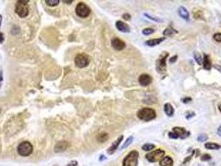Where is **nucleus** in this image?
Returning <instances> with one entry per match:
<instances>
[{"label": "nucleus", "mask_w": 221, "mask_h": 166, "mask_svg": "<svg viewBox=\"0 0 221 166\" xmlns=\"http://www.w3.org/2000/svg\"><path fill=\"white\" fill-rule=\"evenodd\" d=\"M137 116L140 120H141L143 121H150L156 118V113L153 109L146 107V108H142L138 111Z\"/></svg>", "instance_id": "1"}, {"label": "nucleus", "mask_w": 221, "mask_h": 166, "mask_svg": "<svg viewBox=\"0 0 221 166\" xmlns=\"http://www.w3.org/2000/svg\"><path fill=\"white\" fill-rule=\"evenodd\" d=\"M189 131L184 128V127L175 126L172 129V131L169 132L168 136L171 139H178V138H181V139H186V138L189 137Z\"/></svg>", "instance_id": "2"}, {"label": "nucleus", "mask_w": 221, "mask_h": 166, "mask_svg": "<svg viewBox=\"0 0 221 166\" xmlns=\"http://www.w3.org/2000/svg\"><path fill=\"white\" fill-rule=\"evenodd\" d=\"M29 1H24V0H20L18 1L16 6H15V12L16 13L21 17V18H25L29 15V7L28 5Z\"/></svg>", "instance_id": "3"}, {"label": "nucleus", "mask_w": 221, "mask_h": 166, "mask_svg": "<svg viewBox=\"0 0 221 166\" xmlns=\"http://www.w3.org/2000/svg\"><path fill=\"white\" fill-rule=\"evenodd\" d=\"M139 153L136 150H132L123 159V166H137Z\"/></svg>", "instance_id": "4"}, {"label": "nucleus", "mask_w": 221, "mask_h": 166, "mask_svg": "<svg viewBox=\"0 0 221 166\" xmlns=\"http://www.w3.org/2000/svg\"><path fill=\"white\" fill-rule=\"evenodd\" d=\"M168 56H169V53L166 52H164L160 55L159 58L157 59L156 67L157 72L161 74L166 72V59H167Z\"/></svg>", "instance_id": "5"}, {"label": "nucleus", "mask_w": 221, "mask_h": 166, "mask_svg": "<svg viewBox=\"0 0 221 166\" xmlns=\"http://www.w3.org/2000/svg\"><path fill=\"white\" fill-rule=\"evenodd\" d=\"M33 147L29 141H23L18 144V152L21 156H29L32 153Z\"/></svg>", "instance_id": "6"}, {"label": "nucleus", "mask_w": 221, "mask_h": 166, "mask_svg": "<svg viewBox=\"0 0 221 166\" xmlns=\"http://www.w3.org/2000/svg\"><path fill=\"white\" fill-rule=\"evenodd\" d=\"M90 57L85 53H80L76 56L75 58V65L79 68H84L89 65Z\"/></svg>", "instance_id": "7"}, {"label": "nucleus", "mask_w": 221, "mask_h": 166, "mask_svg": "<svg viewBox=\"0 0 221 166\" xmlns=\"http://www.w3.org/2000/svg\"><path fill=\"white\" fill-rule=\"evenodd\" d=\"M76 13L77 15L80 17V18H86L88 17L91 13V9L90 7L86 5L84 3H79L77 6H76Z\"/></svg>", "instance_id": "8"}, {"label": "nucleus", "mask_w": 221, "mask_h": 166, "mask_svg": "<svg viewBox=\"0 0 221 166\" xmlns=\"http://www.w3.org/2000/svg\"><path fill=\"white\" fill-rule=\"evenodd\" d=\"M165 155V151L161 149H158L155 151H152L147 154L146 155V159H148L150 162H156L158 160H160L163 158V156Z\"/></svg>", "instance_id": "9"}, {"label": "nucleus", "mask_w": 221, "mask_h": 166, "mask_svg": "<svg viewBox=\"0 0 221 166\" xmlns=\"http://www.w3.org/2000/svg\"><path fill=\"white\" fill-rule=\"evenodd\" d=\"M111 46L117 51L123 50L126 47V43L124 41H122L118 37H114L111 40Z\"/></svg>", "instance_id": "10"}, {"label": "nucleus", "mask_w": 221, "mask_h": 166, "mask_svg": "<svg viewBox=\"0 0 221 166\" xmlns=\"http://www.w3.org/2000/svg\"><path fill=\"white\" fill-rule=\"evenodd\" d=\"M138 81H139V83L142 87H147L152 82V78L148 74H142V75H141L139 76Z\"/></svg>", "instance_id": "11"}, {"label": "nucleus", "mask_w": 221, "mask_h": 166, "mask_svg": "<svg viewBox=\"0 0 221 166\" xmlns=\"http://www.w3.org/2000/svg\"><path fill=\"white\" fill-rule=\"evenodd\" d=\"M123 140V135H121V136H119V137L117 139V141H114L112 144L110 145V147L108 150H107V153H108V155H112V154H114L115 151L117 150L118 146L120 145V144L121 143V141Z\"/></svg>", "instance_id": "12"}, {"label": "nucleus", "mask_w": 221, "mask_h": 166, "mask_svg": "<svg viewBox=\"0 0 221 166\" xmlns=\"http://www.w3.org/2000/svg\"><path fill=\"white\" fill-rule=\"evenodd\" d=\"M116 27L119 31H121L122 33H129L130 32V27L128 26V24H126L124 22L117 21L116 22Z\"/></svg>", "instance_id": "13"}, {"label": "nucleus", "mask_w": 221, "mask_h": 166, "mask_svg": "<svg viewBox=\"0 0 221 166\" xmlns=\"http://www.w3.org/2000/svg\"><path fill=\"white\" fill-rule=\"evenodd\" d=\"M165 37H160V38H153V39L147 40L145 42V44L146 46H149V47H154V46H157L160 43H161L163 41H165Z\"/></svg>", "instance_id": "14"}, {"label": "nucleus", "mask_w": 221, "mask_h": 166, "mask_svg": "<svg viewBox=\"0 0 221 166\" xmlns=\"http://www.w3.org/2000/svg\"><path fill=\"white\" fill-rule=\"evenodd\" d=\"M178 13H179V15H180V16L183 18V19H185V20H186V21H188V20H189V12H188V10H187L185 7L181 6V7H179Z\"/></svg>", "instance_id": "15"}, {"label": "nucleus", "mask_w": 221, "mask_h": 166, "mask_svg": "<svg viewBox=\"0 0 221 166\" xmlns=\"http://www.w3.org/2000/svg\"><path fill=\"white\" fill-rule=\"evenodd\" d=\"M204 59H203V66L205 70H208L210 71L212 67V64H211V61L210 57L206 54H204Z\"/></svg>", "instance_id": "16"}, {"label": "nucleus", "mask_w": 221, "mask_h": 166, "mask_svg": "<svg viewBox=\"0 0 221 166\" xmlns=\"http://www.w3.org/2000/svg\"><path fill=\"white\" fill-rule=\"evenodd\" d=\"M173 165V159L170 156H165L160 161V166H172Z\"/></svg>", "instance_id": "17"}, {"label": "nucleus", "mask_w": 221, "mask_h": 166, "mask_svg": "<svg viewBox=\"0 0 221 166\" xmlns=\"http://www.w3.org/2000/svg\"><path fill=\"white\" fill-rule=\"evenodd\" d=\"M164 110L165 114L168 116H173V115H174V108L171 105V104H170V103H165L164 106Z\"/></svg>", "instance_id": "18"}, {"label": "nucleus", "mask_w": 221, "mask_h": 166, "mask_svg": "<svg viewBox=\"0 0 221 166\" xmlns=\"http://www.w3.org/2000/svg\"><path fill=\"white\" fill-rule=\"evenodd\" d=\"M178 32L175 30V28H173L171 26H169L167 27L165 30L164 32H163V34H164V36H168V37H171L173 36V35H175V33H177Z\"/></svg>", "instance_id": "19"}, {"label": "nucleus", "mask_w": 221, "mask_h": 166, "mask_svg": "<svg viewBox=\"0 0 221 166\" xmlns=\"http://www.w3.org/2000/svg\"><path fill=\"white\" fill-rule=\"evenodd\" d=\"M204 147L208 150H219L221 148V145L217 143H214V142H208V143H205Z\"/></svg>", "instance_id": "20"}, {"label": "nucleus", "mask_w": 221, "mask_h": 166, "mask_svg": "<svg viewBox=\"0 0 221 166\" xmlns=\"http://www.w3.org/2000/svg\"><path fill=\"white\" fill-rule=\"evenodd\" d=\"M68 145V144L67 142H58L56 145V147H55V151H63L67 149Z\"/></svg>", "instance_id": "21"}, {"label": "nucleus", "mask_w": 221, "mask_h": 166, "mask_svg": "<svg viewBox=\"0 0 221 166\" xmlns=\"http://www.w3.org/2000/svg\"><path fill=\"white\" fill-rule=\"evenodd\" d=\"M194 58H195V60L196 61V62L199 64V65H201V64H203V57L201 56L200 53L199 52H194Z\"/></svg>", "instance_id": "22"}, {"label": "nucleus", "mask_w": 221, "mask_h": 166, "mask_svg": "<svg viewBox=\"0 0 221 166\" xmlns=\"http://www.w3.org/2000/svg\"><path fill=\"white\" fill-rule=\"evenodd\" d=\"M156 146L155 144H151V143H146L142 145V150L144 151H150L151 150H153Z\"/></svg>", "instance_id": "23"}, {"label": "nucleus", "mask_w": 221, "mask_h": 166, "mask_svg": "<svg viewBox=\"0 0 221 166\" xmlns=\"http://www.w3.org/2000/svg\"><path fill=\"white\" fill-rule=\"evenodd\" d=\"M133 140H134L133 136H130V137H128V139H127V140L125 141V143H124V144H123V145L121 146V150H124V149L127 148L129 145L132 144V141H133Z\"/></svg>", "instance_id": "24"}, {"label": "nucleus", "mask_w": 221, "mask_h": 166, "mask_svg": "<svg viewBox=\"0 0 221 166\" xmlns=\"http://www.w3.org/2000/svg\"><path fill=\"white\" fill-rule=\"evenodd\" d=\"M108 139V135L106 133H101L99 135H98V137H97V141H99V142H104V141H106Z\"/></svg>", "instance_id": "25"}, {"label": "nucleus", "mask_w": 221, "mask_h": 166, "mask_svg": "<svg viewBox=\"0 0 221 166\" xmlns=\"http://www.w3.org/2000/svg\"><path fill=\"white\" fill-rule=\"evenodd\" d=\"M208 138H209V136L207 135L206 134H200V135H199V136L197 137V141L199 142H204V141H206L208 140Z\"/></svg>", "instance_id": "26"}, {"label": "nucleus", "mask_w": 221, "mask_h": 166, "mask_svg": "<svg viewBox=\"0 0 221 166\" xmlns=\"http://www.w3.org/2000/svg\"><path fill=\"white\" fill-rule=\"evenodd\" d=\"M45 3H46L48 6H56L57 4L60 3V1L59 0H46L45 1Z\"/></svg>", "instance_id": "27"}, {"label": "nucleus", "mask_w": 221, "mask_h": 166, "mask_svg": "<svg viewBox=\"0 0 221 166\" xmlns=\"http://www.w3.org/2000/svg\"><path fill=\"white\" fill-rule=\"evenodd\" d=\"M154 33H155V30L153 28H145L142 30V33L144 35H146V36L150 35V34H152Z\"/></svg>", "instance_id": "28"}, {"label": "nucleus", "mask_w": 221, "mask_h": 166, "mask_svg": "<svg viewBox=\"0 0 221 166\" xmlns=\"http://www.w3.org/2000/svg\"><path fill=\"white\" fill-rule=\"evenodd\" d=\"M144 15L146 16V18H149V19H150V20H152V21H155V22H161V19L156 18V17H153V16H150V14H147V13H144Z\"/></svg>", "instance_id": "29"}, {"label": "nucleus", "mask_w": 221, "mask_h": 166, "mask_svg": "<svg viewBox=\"0 0 221 166\" xmlns=\"http://www.w3.org/2000/svg\"><path fill=\"white\" fill-rule=\"evenodd\" d=\"M210 159H211V156L210 155H208V154H204V155L201 156V160L202 161H208Z\"/></svg>", "instance_id": "30"}, {"label": "nucleus", "mask_w": 221, "mask_h": 166, "mask_svg": "<svg viewBox=\"0 0 221 166\" xmlns=\"http://www.w3.org/2000/svg\"><path fill=\"white\" fill-rule=\"evenodd\" d=\"M214 39L218 42V43H220L221 42V33H215L214 35Z\"/></svg>", "instance_id": "31"}, {"label": "nucleus", "mask_w": 221, "mask_h": 166, "mask_svg": "<svg viewBox=\"0 0 221 166\" xmlns=\"http://www.w3.org/2000/svg\"><path fill=\"white\" fill-rule=\"evenodd\" d=\"M177 58H178V56H177V55H175V56H173V57L170 58V60H169L170 63H175V61H176Z\"/></svg>", "instance_id": "32"}, {"label": "nucleus", "mask_w": 221, "mask_h": 166, "mask_svg": "<svg viewBox=\"0 0 221 166\" xmlns=\"http://www.w3.org/2000/svg\"><path fill=\"white\" fill-rule=\"evenodd\" d=\"M192 101V99L190 97H185L182 99V101H183V103H185V104H187L188 102H190V101Z\"/></svg>", "instance_id": "33"}, {"label": "nucleus", "mask_w": 221, "mask_h": 166, "mask_svg": "<svg viewBox=\"0 0 221 166\" xmlns=\"http://www.w3.org/2000/svg\"><path fill=\"white\" fill-rule=\"evenodd\" d=\"M195 116V114L194 113V112H189V114H187L186 115V119H190V118H192L193 116Z\"/></svg>", "instance_id": "34"}, {"label": "nucleus", "mask_w": 221, "mask_h": 166, "mask_svg": "<svg viewBox=\"0 0 221 166\" xmlns=\"http://www.w3.org/2000/svg\"><path fill=\"white\" fill-rule=\"evenodd\" d=\"M122 17H123V18H124L125 20H130V19H131V15L129 14V13H124Z\"/></svg>", "instance_id": "35"}, {"label": "nucleus", "mask_w": 221, "mask_h": 166, "mask_svg": "<svg viewBox=\"0 0 221 166\" xmlns=\"http://www.w3.org/2000/svg\"><path fill=\"white\" fill-rule=\"evenodd\" d=\"M67 166H77V161H71Z\"/></svg>", "instance_id": "36"}, {"label": "nucleus", "mask_w": 221, "mask_h": 166, "mask_svg": "<svg viewBox=\"0 0 221 166\" xmlns=\"http://www.w3.org/2000/svg\"><path fill=\"white\" fill-rule=\"evenodd\" d=\"M4 41V34L2 33H0V43H3Z\"/></svg>", "instance_id": "37"}, {"label": "nucleus", "mask_w": 221, "mask_h": 166, "mask_svg": "<svg viewBox=\"0 0 221 166\" xmlns=\"http://www.w3.org/2000/svg\"><path fill=\"white\" fill-rule=\"evenodd\" d=\"M217 134L219 135V136H221V126H219V128H218Z\"/></svg>", "instance_id": "38"}, {"label": "nucleus", "mask_w": 221, "mask_h": 166, "mask_svg": "<svg viewBox=\"0 0 221 166\" xmlns=\"http://www.w3.org/2000/svg\"><path fill=\"white\" fill-rule=\"evenodd\" d=\"M214 67H215V68L217 69V70H218V71H219V72H221V66H219V65H214Z\"/></svg>", "instance_id": "39"}, {"label": "nucleus", "mask_w": 221, "mask_h": 166, "mask_svg": "<svg viewBox=\"0 0 221 166\" xmlns=\"http://www.w3.org/2000/svg\"><path fill=\"white\" fill-rule=\"evenodd\" d=\"M63 2H64V3H67V4H71V3H72V1H71H71H66V0H64Z\"/></svg>", "instance_id": "40"}, {"label": "nucleus", "mask_w": 221, "mask_h": 166, "mask_svg": "<svg viewBox=\"0 0 221 166\" xmlns=\"http://www.w3.org/2000/svg\"><path fill=\"white\" fill-rule=\"evenodd\" d=\"M2 20H3L2 15H0V28H1V23H2Z\"/></svg>", "instance_id": "41"}, {"label": "nucleus", "mask_w": 221, "mask_h": 166, "mask_svg": "<svg viewBox=\"0 0 221 166\" xmlns=\"http://www.w3.org/2000/svg\"><path fill=\"white\" fill-rule=\"evenodd\" d=\"M219 111L221 113V105H219Z\"/></svg>", "instance_id": "42"}, {"label": "nucleus", "mask_w": 221, "mask_h": 166, "mask_svg": "<svg viewBox=\"0 0 221 166\" xmlns=\"http://www.w3.org/2000/svg\"><path fill=\"white\" fill-rule=\"evenodd\" d=\"M0 112H1V109H0Z\"/></svg>", "instance_id": "43"}]
</instances>
